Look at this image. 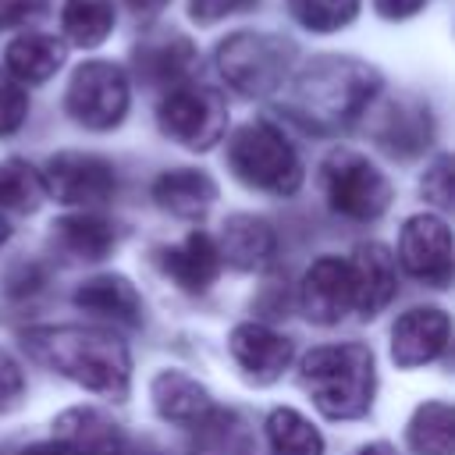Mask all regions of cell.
Masks as SVG:
<instances>
[{"mask_svg": "<svg viewBox=\"0 0 455 455\" xmlns=\"http://www.w3.org/2000/svg\"><path fill=\"white\" fill-rule=\"evenodd\" d=\"M128 100H132L128 75L110 60L78 64L68 82V92H64L68 114L89 132H107V128L121 124L128 114Z\"/></svg>", "mask_w": 455, "mask_h": 455, "instance_id": "cell-7", "label": "cell"}, {"mask_svg": "<svg viewBox=\"0 0 455 455\" xmlns=\"http://www.w3.org/2000/svg\"><path fill=\"white\" fill-rule=\"evenodd\" d=\"M46 188H43V174L11 156V160H0V210H14V213H32L39 203H43Z\"/></svg>", "mask_w": 455, "mask_h": 455, "instance_id": "cell-28", "label": "cell"}, {"mask_svg": "<svg viewBox=\"0 0 455 455\" xmlns=\"http://www.w3.org/2000/svg\"><path fill=\"white\" fill-rule=\"evenodd\" d=\"M53 242L71 259H103L117 245V231L107 217L82 210V213H68L53 224Z\"/></svg>", "mask_w": 455, "mask_h": 455, "instance_id": "cell-22", "label": "cell"}, {"mask_svg": "<svg viewBox=\"0 0 455 455\" xmlns=\"http://www.w3.org/2000/svg\"><path fill=\"white\" fill-rule=\"evenodd\" d=\"M380 92V75L366 60L323 53L313 57L288 89V114L313 132H341L366 114Z\"/></svg>", "mask_w": 455, "mask_h": 455, "instance_id": "cell-2", "label": "cell"}, {"mask_svg": "<svg viewBox=\"0 0 455 455\" xmlns=\"http://www.w3.org/2000/svg\"><path fill=\"white\" fill-rule=\"evenodd\" d=\"M228 164L238 181L270 196H291L302 185V160L281 128L249 121L228 139Z\"/></svg>", "mask_w": 455, "mask_h": 455, "instance_id": "cell-4", "label": "cell"}, {"mask_svg": "<svg viewBox=\"0 0 455 455\" xmlns=\"http://www.w3.org/2000/svg\"><path fill=\"white\" fill-rule=\"evenodd\" d=\"M274 228L256 217V213H235L224 220V231L217 238V252H220V263L228 259L231 267L238 270H256L263 267L270 256H274Z\"/></svg>", "mask_w": 455, "mask_h": 455, "instance_id": "cell-18", "label": "cell"}, {"mask_svg": "<svg viewBox=\"0 0 455 455\" xmlns=\"http://www.w3.org/2000/svg\"><path fill=\"white\" fill-rule=\"evenodd\" d=\"M398 263L427 281V284H448L451 281V231L434 213H416L405 220L398 235Z\"/></svg>", "mask_w": 455, "mask_h": 455, "instance_id": "cell-10", "label": "cell"}, {"mask_svg": "<svg viewBox=\"0 0 455 455\" xmlns=\"http://www.w3.org/2000/svg\"><path fill=\"white\" fill-rule=\"evenodd\" d=\"M299 380L331 419H359L373 405V352L363 341L320 345L302 355Z\"/></svg>", "mask_w": 455, "mask_h": 455, "instance_id": "cell-3", "label": "cell"}, {"mask_svg": "<svg viewBox=\"0 0 455 455\" xmlns=\"http://www.w3.org/2000/svg\"><path fill=\"white\" fill-rule=\"evenodd\" d=\"M60 25L75 46H100L114 28V0H64Z\"/></svg>", "mask_w": 455, "mask_h": 455, "instance_id": "cell-27", "label": "cell"}, {"mask_svg": "<svg viewBox=\"0 0 455 455\" xmlns=\"http://www.w3.org/2000/svg\"><path fill=\"white\" fill-rule=\"evenodd\" d=\"M267 448L270 455H323V437L302 412L281 405L267 416Z\"/></svg>", "mask_w": 455, "mask_h": 455, "instance_id": "cell-25", "label": "cell"}, {"mask_svg": "<svg viewBox=\"0 0 455 455\" xmlns=\"http://www.w3.org/2000/svg\"><path fill=\"white\" fill-rule=\"evenodd\" d=\"M4 64H7V75L14 82L39 85V82L53 78L57 68L64 64V43L57 36H46V32H21L7 43Z\"/></svg>", "mask_w": 455, "mask_h": 455, "instance_id": "cell-20", "label": "cell"}, {"mask_svg": "<svg viewBox=\"0 0 455 455\" xmlns=\"http://www.w3.org/2000/svg\"><path fill=\"white\" fill-rule=\"evenodd\" d=\"M139 71L149 82H164V85H181V78L192 71L196 64V50L185 36H164V39H146L135 53Z\"/></svg>", "mask_w": 455, "mask_h": 455, "instance_id": "cell-23", "label": "cell"}, {"mask_svg": "<svg viewBox=\"0 0 455 455\" xmlns=\"http://www.w3.org/2000/svg\"><path fill=\"white\" fill-rule=\"evenodd\" d=\"M416 455H455V412L448 402H423L405 430Z\"/></svg>", "mask_w": 455, "mask_h": 455, "instance_id": "cell-24", "label": "cell"}, {"mask_svg": "<svg viewBox=\"0 0 455 455\" xmlns=\"http://www.w3.org/2000/svg\"><path fill=\"white\" fill-rule=\"evenodd\" d=\"M28 117V92L7 71H0V135H11Z\"/></svg>", "mask_w": 455, "mask_h": 455, "instance_id": "cell-30", "label": "cell"}, {"mask_svg": "<svg viewBox=\"0 0 455 455\" xmlns=\"http://www.w3.org/2000/svg\"><path fill=\"white\" fill-rule=\"evenodd\" d=\"M359 455H398V451H395L391 444L380 441V444H366V448H359Z\"/></svg>", "mask_w": 455, "mask_h": 455, "instance_id": "cell-38", "label": "cell"}, {"mask_svg": "<svg viewBox=\"0 0 455 455\" xmlns=\"http://www.w3.org/2000/svg\"><path fill=\"white\" fill-rule=\"evenodd\" d=\"M46 11V0H0V28L25 25L28 18H39Z\"/></svg>", "mask_w": 455, "mask_h": 455, "instance_id": "cell-34", "label": "cell"}, {"mask_svg": "<svg viewBox=\"0 0 455 455\" xmlns=\"http://www.w3.org/2000/svg\"><path fill=\"white\" fill-rule=\"evenodd\" d=\"M4 242H7V220L0 217V245H4Z\"/></svg>", "mask_w": 455, "mask_h": 455, "instance_id": "cell-39", "label": "cell"}, {"mask_svg": "<svg viewBox=\"0 0 455 455\" xmlns=\"http://www.w3.org/2000/svg\"><path fill=\"white\" fill-rule=\"evenodd\" d=\"M53 441L71 455H124V430L92 405L64 409L53 419Z\"/></svg>", "mask_w": 455, "mask_h": 455, "instance_id": "cell-15", "label": "cell"}, {"mask_svg": "<svg viewBox=\"0 0 455 455\" xmlns=\"http://www.w3.org/2000/svg\"><path fill=\"white\" fill-rule=\"evenodd\" d=\"M259 0H188V14L192 21L199 25H213L228 14H242V11H252Z\"/></svg>", "mask_w": 455, "mask_h": 455, "instance_id": "cell-32", "label": "cell"}, {"mask_svg": "<svg viewBox=\"0 0 455 455\" xmlns=\"http://www.w3.org/2000/svg\"><path fill=\"white\" fill-rule=\"evenodd\" d=\"M419 192L434 203V206H451V196H455V174H451V156H437L430 167H427V174H423V181H419Z\"/></svg>", "mask_w": 455, "mask_h": 455, "instance_id": "cell-31", "label": "cell"}, {"mask_svg": "<svg viewBox=\"0 0 455 455\" xmlns=\"http://www.w3.org/2000/svg\"><path fill=\"white\" fill-rule=\"evenodd\" d=\"M295 46L274 32H235L217 46L224 82L242 96H270L288 82Z\"/></svg>", "mask_w": 455, "mask_h": 455, "instance_id": "cell-5", "label": "cell"}, {"mask_svg": "<svg viewBox=\"0 0 455 455\" xmlns=\"http://www.w3.org/2000/svg\"><path fill=\"white\" fill-rule=\"evenodd\" d=\"M288 11L309 32H338L355 21L359 0H288Z\"/></svg>", "mask_w": 455, "mask_h": 455, "instance_id": "cell-29", "label": "cell"}, {"mask_svg": "<svg viewBox=\"0 0 455 455\" xmlns=\"http://www.w3.org/2000/svg\"><path fill=\"white\" fill-rule=\"evenodd\" d=\"M156 117H160L164 135H171L185 149H210L228 132V103H224V96L217 89H210V85H199V82L174 85L160 100Z\"/></svg>", "mask_w": 455, "mask_h": 455, "instance_id": "cell-8", "label": "cell"}, {"mask_svg": "<svg viewBox=\"0 0 455 455\" xmlns=\"http://www.w3.org/2000/svg\"><path fill=\"white\" fill-rule=\"evenodd\" d=\"M153 199L160 210L174 217H203L217 199V181L206 171L174 167L153 181Z\"/></svg>", "mask_w": 455, "mask_h": 455, "instance_id": "cell-19", "label": "cell"}, {"mask_svg": "<svg viewBox=\"0 0 455 455\" xmlns=\"http://www.w3.org/2000/svg\"><path fill=\"white\" fill-rule=\"evenodd\" d=\"M21 391H25V373H21V366H18L7 352H0V412L11 409V405L21 398Z\"/></svg>", "mask_w": 455, "mask_h": 455, "instance_id": "cell-33", "label": "cell"}, {"mask_svg": "<svg viewBox=\"0 0 455 455\" xmlns=\"http://www.w3.org/2000/svg\"><path fill=\"white\" fill-rule=\"evenodd\" d=\"M299 306L313 323H338L352 309V274L348 259L341 256H320L302 274L299 284Z\"/></svg>", "mask_w": 455, "mask_h": 455, "instance_id": "cell-11", "label": "cell"}, {"mask_svg": "<svg viewBox=\"0 0 455 455\" xmlns=\"http://www.w3.org/2000/svg\"><path fill=\"white\" fill-rule=\"evenodd\" d=\"M39 174H43L46 196H53L64 206H82V210L107 203L117 188L114 167L96 153H75V149L53 153Z\"/></svg>", "mask_w": 455, "mask_h": 455, "instance_id": "cell-9", "label": "cell"}, {"mask_svg": "<svg viewBox=\"0 0 455 455\" xmlns=\"http://www.w3.org/2000/svg\"><path fill=\"white\" fill-rule=\"evenodd\" d=\"M348 274H352V309H359L363 316H377L398 291V263L391 249L380 242L359 245L355 256L348 259Z\"/></svg>", "mask_w": 455, "mask_h": 455, "instance_id": "cell-14", "label": "cell"}, {"mask_svg": "<svg viewBox=\"0 0 455 455\" xmlns=\"http://www.w3.org/2000/svg\"><path fill=\"white\" fill-rule=\"evenodd\" d=\"M228 348H231V359L238 363V370L256 384L277 380L281 370L291 363V341L256 320L238 323L228 338Z\"/></svg>", "mask_w": 455, "mask_h": 455, "instance_id": "cell-13", "label": "cell"}, {"mask_svg": "<svg viewBox=\"0 0 455 455\" xmlns=\"http://www.w3.org/2000/svg\"><path fill=\"white\" fill-rule=\"evenodd\" d=\"M320 188L327 206L352 220H377L391 206V181L370 156L355 149H331L323 156Z\"/></svg>", "mask_w": 455, "mask_h": 455, "instance_id": "cell-6", "label": "cell"}, {"mask_svg": "<svg viewBox=\"0 0 455 455\" xmlns=\"http://www.w3.org/2000/svg\"><path fill=\"white\" fill-rule=\"evenodd\" d=\"M448 338H451V320L444 309H437V306L409 309L391 327V359L398 366L434 363L448 348Z\"/></svg>", "mask_w": 455, "mask_h": 455, "instance_id": "cell-12", "label": "cell"}, {"mask_svg": "<svg viewBox=\"0 0 455 455\" xmlns=\"http://www.w3.org/2000/svg\"><path fill=\"white\" fill-rule=\"evenodd\" d=\"M149 398H153V409L167 423H181V427H206L210 416L217 412L210 391L196 377H188L181 370H160V373H153Z\"/></svg>", "mask_w": 455, "mask_h": 455, "instance_id": "cell-16", "label": "cell"}, {"mask_svg": "<svg viewBox=\"0 0 455 455\" xmlns=\"http://www.w3.org/2000/svg\"><path fill=\"white\" fill-rule=\"evenodd\" d=\"M21 455H71L68 448H60L57 441H50V444H32V448H25Z\"/></svg>", "mask_w": 455, "mask_h": 455, "instance_id": "cell-37", "label": "cell"}, {"mask_svg": "<svg viewBox=\"0 0 455 455\" xmlns=\"http://www.w3.org/2000/svg\"><path fill=\"white\" fill-rule=\"evenodd\" d=\"M423 4H427V0H373V7H377L384 18H391V21L412 18V14H416Z\"/></svg>", "mask_w": 455, "mask_h": 455, "instance_id": "cell-35", "label": "cell"}, {"mask_svg": "<svg viewBox=\"0 0 455 455\" xmlns=\"http://www.w3.org/2000/svg\"><path fill=\"white\" fill-rule=\"evenodd\" d=\"M377 139L391 149V153H402V156H412L419 153L427 142H430V110L423 107H387L380 128H377Z\"/></svg>", "mask_w": 455, "mask_h": 455, "instance_id": "cell-26", "label": "cell"}, {"mask_svg": "<svg viewBox=\"0 0 455 455\" xmlns=\"http://www.w3.org/2000/svg\"><path fill=\"white\" fill-rule=\"evenodd\" d=\"M21 345L39 366L75 380L85 391H96L114 402H121L128 395L132 355H128L124 341L114 338L110 331L78 327V323L28 327V331H21Z\"/></svg>", "mask_w": 455, "mask_h": 455, "instance_id": "cell-1", "label": "cell"}, {"mask_svg": "<svg viewBox=\"0 0 455 455\" xmlns=\"http://www.w3.org/2000/svg\"><path fill=\"white\" fill-rule=\"evenodd\" d=\"M160 267L164 274L181 288V291H206L217 274H220V252H217V242L206 235V231H188L178 245L164 249L160 256Z\"/></svg>", "mask_w": 455, "mask_h": 455, "instance_id": "cell-17", "label": "cell"}, {"mask_svg": "<svg viewBox=\"0 0 455 455\" xmlns=\"http://www.w3.org/2000/svg\"><path fill=\"white\" fill-rule=\"evenodd\" d=\"M75 306L96 316H110L121 323H139L142 316V299L135 291V284L121 274H100L78 284L75 291Z\"/></svg>", "mask_w": 455, "mask_h": 455, "instance_id": "cell-21", "label": "cell"}, {"mask_svg": "<svg viewBox=\"0 0 455 455\" xmlns=\"http://www.w3.org/2000/svg\"><path fill=\"white\" fill-rule=\"evenodd\" d=\"M124 4H128V11L139 14V18H153V14H160V11L167 7V0H124Z\"/></svg>", "mask_w": 455, "mask_h": 455, "instance_id": "cell-36", "label": "cell"}]
</instances>
